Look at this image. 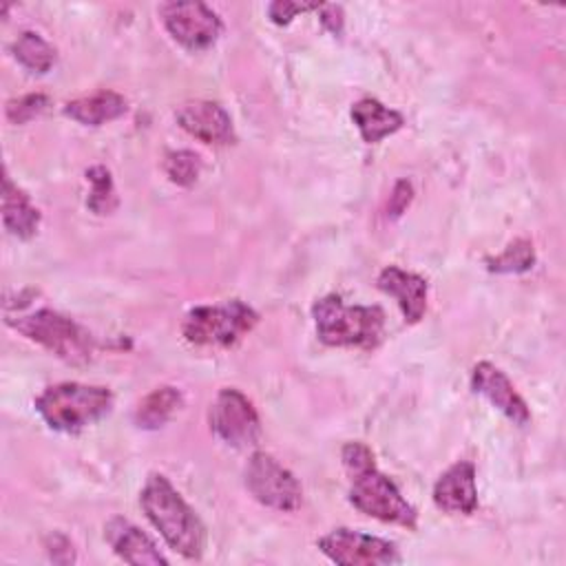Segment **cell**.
I'll list each match as a JSON object with an SVG mask.
<instances>
[{
  "label": "cell",
  "instance_id": "6da1fadb",
  "mask_svg": "<svg viewBox=\"0 0 566 566\" xmlns=\"http://www.w3.org/2000/svg\"><path fill=\"white\" fill-rule=\"evenodd\" d=\"M343 467L349 475V502L360 513L387 524L416 528L418 513L402 497L398 486L378 471L374 453L365 442H347L340 449Z\"/></svg>",
  "mask_w": 566,
  "mask_h": 566
},
{
  "label": "cell",
  "instance_id": "7a4b0ae2",
  "mask_svg": "<svg viewBox=\"0 0 566 566\" xmlns=\"http://www.w3.org/2000/svg\"><path fill=\"white\" fill-rule=\"evenodd\" d=\"M139 504L159 531L164 542L186 559H199L206 546V528L192 506L179 495L170 480L161 473H150L142 493Z\"/></svg>",
  "mask_w": 566,
  "mask_h": 566
},
{
  "label": "cell",
  "instance_id": "3957f363",
  "mask_svg": "<svg viewBox=\"0 0 566 566\" xmlns=\"http://www.w3.org/2000/svg\"><path fill=\"white\" fill-rule=\"evenodd\" d=\"M312 316L325 345L371 349L382 340L385 312L378 305H347L338 294H327L312 305Z\"/></svg>",
  "mask_w": 566,
  "mask_h": 566
},
{
  "label": "cell",
  "instance_id": "277c9868",
  "mask_svg": "<svg viewBox=\"0 0 566 566\" xmlns=\"http://www.w3.org/2000/svg\"><path fill=\"white\" fill-rule=\"evenodd\" d=\"M113 407V394L106 387L82 382H57L35 398V411L55 431L77 433L102 420Z\"/></svg>",
  "mask_w": 566,
  "mask_h": 566
},
{
  "label": "cell",
  "instance_id": "5b68a950",
  "mask_svg": "<svg viewBox=\"0 0 566 566\" xmlns=\"http://www.w3.org/2000/svg\"><path fill=\"white\" fill-rule=\"evenodd\" d=\"M7 325L71 365L88 363L95 352L93 336L82 325L49 307L7 316Z\"/></svg>",
  "mask_w": 566,
  "mask_h": 566
},
{
  "label": "cell",
  "instance_id": "8992f818",
  "mask_svg": "<svg viewBox=\"0 0 566 566\" xmlns=\"http://www.w3.org/2000/svg\"><path fill=\"white\" fill-rule=\"evenodd\" d=\"M259 321V314L243 301L232 298L219 305L192 307L184 323L181 334L197 347H232Z\"/></svg>",
  "mask_w": 566,
  "mask_h": 566
},
{
  "label": "cell",
  "instance_id": "52a82bcc",
  "mask_svg": "<svg viewBox=\"0 0 566 566\" xmlns=\"http://www.w3.org/2000/svg\"><path fill=\"white\" fill-rule=\"evenodd\" d=\"M243 478L250 495L263 506L292 513L303 502V489L294 473L265 451H254L250 455Z\"/></svg>",
  "mask_w": 566,
  "mask_h": 566
},
{
  "label": "cell",
  "instance_id": "ba28073f",
  "mask_svg": "<svg viewBox=\"0 0 566 566\" xmlns=\"http://www.w3.org/2000/svg\"><path fill=\"white\" fill-rule=\"evenodd\" d=\"M316 544L325 557L343 566H389L400 562L394 542L345 526L325 533Z\"/></svg>",
  "mask_w": 566,
  "mask_h": 566
},
{
  "label": "cell",
  "instance_id": "9c48e42d",
  "mask_svg": "<svg viewBox=\"0 0 566 566\" xmlns=\"http://www.w3.org/2000/svg\"><path fill=\"white\" fill-rule=\"evenodd\" d=\"M212 433L230 447L243 449L256 444L261 420L252 402L234 387H223L210 407Z\"/></svg>",
  "mask_w": 566,
  "mask_h": 566
},
{
  "label": "cell",
  "instance_id": "30bf717a",
  "mask_svg": "<svg viewBox=\"0 0 566 566\" xmlns=\"http://www.w3.org/2000/svg\"><path fill=\"white\" fill-rule=\"evenodd\" d=\"M159 13L170 38L188 51L208 49L221 33L219 15L203 2H168Z\"/></svg>",
  "mask_w": 566,
  "mask_h": 566
},
{
  "label": "cell",
  "instance_id": "8fae6325",
  "mask_svg": "<svg viewBox=\"0 0 566 566\" xmlns=\"http://www.w3.org/2000/svg\"><path fill=\"white\" fill-rule=\"evenodd\" d=\"M177 124L195 139L212 146L234 142V126L228 111L210 99H190L175 111Z\"/></svg>",
  "mask_w": 566,
  "mask_h": 566
},
{
  "label": "cell",
  "instance_id": "7c38bea8",
  "mask_svg": "<svg viewBox=\"0 0 566 566\" xmlns=\"http://www.w3.org/2000/svg\"><path fill=\"white\" fill-rule=\"evenodd\" d=\"M471 387L475 394L484 396L497 411H502L517 427L531 422V411L524 398L515 391L509 376L489 360H482L471 371Z\"/></svg>",
  "mask_w": 566,
  "mask_h": 566
},
{
  "label": "cell",
  "instance_id": "4fadbf2b",
  "mask_svg": "<svg viewBox=\"0 0 566 566\" xmlns=\"http://www.w3.org/2000/svg\"><path fill=\"white\" fill-rule=\"evenodd\" d=\"M433 504L453 515H471L478 509L475 467L469 460L451 464L433 484Z\"/></svg>",
  "mask_w": 566,
  "mask_h": 566
},
{
  "label": "cell",
  "instance_id": "5bb4252c",
  "mask_svg": "<svg viewBox=\"0 0 566 566\" xmlns=\"http://www.w3.org/2000/svg\"><path fill=\"white\" fill-rule=\"evenodd\" d=\"M104 537L113 553L135 566H166L168 559L159 553L155 542L124 517H113L104 526Z\"/></svg>",
  "mask_w": 566,
  "mask_h": 566
},
{
  "label": "cell",
  "instance_id": "9a60e30c",
  "mask_svg": "<svg viewBox=\"0 0 566 566\" xmlns=\"http://www.w3.org/2000/svg\"><path fill=\"white\" fill-rule=\"evenodd\" d=\"M378 287L389 294L407 323H418L427 310V281L398 265H387L378 274Z\"/></svg>",
  "mask_w": 566,
  "mask_h": 566
},
{
  "label": "cell",
  "instance_id": "2e32d148",
  "mask_svg": "<svg viewBox=\"0 0 566 566\" xmlns=\"http://www.w3.org/2000/svg\"><path fill=\"white\" fill-rule=\"evenodd\" d=\"M349 115H352V122L356 124L363 142H367V144H376V142L385 139L387 135H394L405 124L402 113L385 106L376 97L358 99L352 106Z\"/></svg>",
  "mask_w": 566,
  "mask_h": 566
},
{
  "label": "cell",
  "instance_id": "e0dca14e",
  "mask_svg": "<svg viewBox=\"0 0 566 566\" xmlns=\"http://www.w3.org/2000/svg\"><path fill=\"white\" fill-rule=\"evenodd\" d=\"M2 223L18 239H31L40 226V210L31 203L29 195L11 181L7 170L2 175Z\"/></svg>",
  "mask_w": 566,
  "mask_h": 566
},
{
  "label": "cell",
  "instance_id": "ac0fdd59",
  "mask_svg": "<svg viewBox=\"0 0 566 566\" xmlns=\"http://www.w3.org/2000/svg\"><path fill=\"white\" fill-rule=\"evenodd\" d=\"M128 111L124 95L115 91H97L86 97H77L64 104V115L82 126H102Z\"/></svg>",
  "mask_w": 566,
  "mask_h": 566
},
{
  "label": "cell",
  "instance_id": "d6986e66",
  "mask_svg": "<svg viewBox=\"0 0 566 566\" xmlns=\"http://www.w3.org/2000/svg\"><path fill=\"white\" fill-rule=\"evenodd\" d=\"M181 407V391L177 387L164 385L144 396L133 413V420L139 429H159L164 427Z\"/></svg>",
  "mask_w": 566,
  "mask_h": 566
},
{
  "label": "cell",
  "instance_id": "ffe728a7",
  "mask_svg": "<svg viewBox=\"0 0 566 566\" xmlns=\"http://www.w3.org/2000/svg\"><path fill=\"white\" fill-rule=\"evenodd\" d=\"M15 60L31 73H46L55 64V49L35 31H24L13 42Z\"/></svg>",
  "mask_w": 566,
  "mask_h": 566
},
{
  "label": "cell",
  "instance_id": "44dd1931",
  "mask_svg": "<svg viewBox=\"0 0 566 566\" xmlns=\"http://www.w3.org/2000/svg\"><path fill=\"white\" fill-rule=\"evenodd\" d=\"M86 179L91 184V190H88V199H86V206L91 208V212L95 214H111L119 199H117V192H115V184H113V177H111V170L104 168V166H91L86 170Z\"/></svg>",
  "mask_w": 566,
  "mask_h": 566
},
{
  "label": "cell",
  "instance_id": "7402d4cb",
  "mask_svg": "<svg viewBox=\"0 0 566 566\" xmlns=\"http://www.w3.org/2000/svg\"><path fill=\"white\" fill-rule=\"evenodd\" d=\"M535 263V250L533 243L526 239H517L511 245L504 248L502 254L486 259V268L497 274H517L531 270Z\"/></svg>",
  "mask_w": 566,
  "mask_h": 566
},
{
  "label": "cell",
  "instance_id": "603a6c76",
  "mask_svg": "<svg viewBox=\"0 0 566 566\" xmlns=\"http://www.w3.org/2000/svg\"><path fill=\"white\" fill-rule=\"evenodd\" d=\"M164 170L172 184L188 188L197 181L201 172V159L192 150H172L166 155Z\"/></svg>",
  "mask_w": 566,
  "mask_h": 566
},
{
  "label": "cell",
  "instance_id": "cb8c5ba5",
  "mask_svg": "<svg viewBox=\"0 0 566 566\" xmlns=\"http://www.w3.org/2000/svg\"><path fill=\"white\" fill-rule=\"evenodd\" d=\"M49 104V97L44 93H29L22 97H15L7 102V119L11 124H27L33 117H38Z\"/></svg>",
  "mask_w": 566,
  "mask_h": 566
},
{
  "label": "cell",
  "instance_id": "d4e9b609",
  "mask_svg": "<svg viewBox=\"0 0 566 566\" xmlns=\"http://www.w3.org/2000/svg\"><path fill=\"white\" fill-rule=\"evenodd\" d=\"M321 2H292V0H279L268 7V15L274 24H290L298 13L303 11H316Z\"/></svg>",
  "mask_w": 566,
  "mask_h": 566
},
{
  "label": "cell",
  "instance_id": "484cf974",
  "mask_svg": "<svg viewBox=\"0 0 566 566\" xmlns=\"http://www.w3.org/2000/svg\"><path fill=\"white\" fill-rule=\"evenodd\" d=\"M411 199H413V188H411V184H409L407 179L396 181V186H394V190H391V197H389V214H391L394 219L400 217V214L407 210V206L411 203Z\"/></svg>",
  "mask_w": 566,
  "mask_h": 566
},
{
  "label": "cell",
  "instance_id": "4316f807",
  "mask_svg": "<svg viewBox=\"0 0 566 566\" xmlns=\"http://www.w3.org/2000/svg\"><path fill=\"white\" fill-rule=\"evenodd\" d=\"M316 11L321 13V22L325 29H329L334 35L343 33V7L340 4H321Z\"/></svg>",
  "mask_w": 566,
  "mask_h": 566
}]
</instances>
